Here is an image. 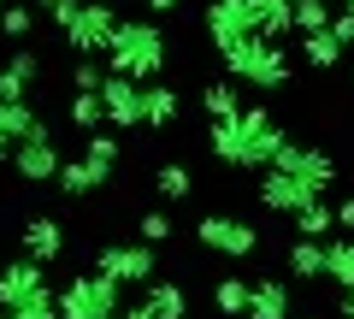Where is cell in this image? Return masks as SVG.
<instances>
[{
    "instance_id": "obj_26",
    "label": "cell",
    "mask_w": 354,
    "mask_h": 319,
    "mask_svg": "<svg viewBox=\"0 0 354 319\" xmlns=\"http://www.w3.org/2000/svg\"><path fill=\"white\" fill-rule=\"evenodd\" d=\"M213 307H218L225 319H242V313H248V284H242V278H225V284L213 290Z\"/></svg>"
},
{
    "instance_id": "obj_17",
    "label": "cell",
    "mask_w": 354,
    "mask_h": 319,
    "mask_svg": "<svg viewBox=\"0 0 354 319\" xmlns=\"http://www.w3.org/2000/svg\"><path fill=\"white\" fill-rule=\"evenodd\" d=\"M77 160H83V172L95 178V190H101V183L113 178V166H118V142L106 136V130H88V142H83V154H77Z\"/></svg>"
},
{
    "instance_id": "obj_6",
    "label": "cell",
    "mask_w": 354,
    "mask_h": 319,
    "mask_svg": "<svg viewBox=\"0 0 354 319\" xmlns=\"http://www.w3.org/2000/svg\"><path fill=\"white\" fill-rule=\"evenodd\" d=\"M113 30H118V12L106 6V0H77V12L65 18V42H71V53H83V60L106 53Z\"/></svg>"
},
{
    "instance_id": "obj_21",
    "label": "cell",
    "mask_w": 354,
    "mask_h": 319,
    "mask_svg": "<svg viewBox=\"0 0 354 319\" xmlns=\"http://www.w3.org/2000/svg\"><path fill=\"white\" fill-rule=\"evenodd\" d=\"M325 278L337 284V290H354V237L325 243Z\"/></svg>"
},
{
    "instance_id": "obj_32",
    "label": "cell",
    "mask_w": 354,
    "mask_h": 319,
    "mask_svg": "<svg viewBox=\"0 0 354 319\" xmlns=\"http://www.w3.org/2000/svg\"><path fill=\"white\" fill-rule=\"evenodd\" d=\"M6 313H12V319H59V313H53V290H48V284H41L36 295H24L18 307H6Z\"/></svg>"
},
{
    "instance_id": "obj_28",
    "label": "cell",
    "mask_w": 354,
    "mask_h": 319,
    "mask_svg": "<svg viewBox=\"0 0 354 319\" xmlns=\"http://www.w3.org/2000/svg\"><path fill=\"white\" fill-rule=\"evenodd\" d=\"M295 225H301V237H313V243H319V237H330V230H337V219H330L325 201H307L301 213H295Z\"/></svg>"
},
{
    "instance_id": "obj_12",
    "label": "cell",
    "mask_w": 354,
    "mask_h": 319,
    "mask_svg": "<svg viewBox=\"0 0 354 319\" xmlns=\"http://www.w3.org/2000/svg\"><path fill=\"white\" fill-rule=\"evenodd\" d=\"M307 201H319V190H307L301 178H290V172H266L260 178V207H272V213H301Z\"/></svg>"
},
{
    "instance_id": "obj_29",
    "label": "cell",
    "mask_w": 354,
    "mask_h": 319,
    "mask_svg": "<svg viewBox=\"0 0 354 319\" xmlns=\"http://www.w3.org/2000/svg\"><path fill=\"white\" fill-rule=\"evenodd\" d=\"M301 53H307V65H319V71H330V65H342V48L319 30V36H301Z\"/></svg>"
},
{
    "instance_id": "obj_30",
    "label": "cell",
    "mask_w": 354,
    "mask_h": 319,
    "mask_svg": "<svg viewBox=\"0 0 354 319\" xmlns=\"http://www.w3.org/2000/svg\"><path fill=\"white\" fill-rule=\"evenodd\" d=\"M53 183H59V190L71 195V201H77V195H88V190H95V178L83 172V160H59V172H53Z\"/></svg>"
},
{
    "instance_id": "obj_3",
    "label": "cell",
    "mask_w": 354,
    "mask_h": 319,
    "mask_svg": "<svg viewBox=\"0 0 354 319\" xmlns=\"http://www.w3.org/2000/svg\"><path fill=\"white\" fill-rule=\"evenodd\" d=\"M218 60H225L230 83H248V89H283V83H290V60H283L278 42L248 36V42H236V48H225Z\"/></svg>"
},
{
    "instance_id": "obj_22",
    "label": "cell",
    "mask_w": 354,
    "mask_h": 319,
    "mask_svg": "<svg viewBox=\"0 0 354 319\" xmlns=\"http://www.w3.org/2000/svg\"><path fill=\"white\" fill-rule=\"evenodd\" d=\"M153 190H160V201H183V195L195 190V172L177 166V160H165V166L153 172Z\"/></svg>"
},
{
    "instance_id": "obj_18",
    "label": "cell",
    "mask_w": 354,
    "mask_h": 319,
    "mask_svg": "<svg viewBox=\"0 0 354 319\" xmlns=\"http://www.w3.org/2000/svg\"><path fill=\"white\" fill-rule=\"evenodd\" d=\"M248 30L260 42L290 36V0H248Z\"/></svg>"
},
{
    "instance_id": "obj_14",
    "label": "cell",
    "mask_w": 354,
    "mask_h": 319,
    "mask_svg": "<svg viewBox=\"0 0 354 319\" xmlns=\"http://www.w3.org/2000/svg\"><path fill=\"white\" fill-rule=\"evenodd\" d=\"M189 313V302H183V290L177 284H148L142 290V302L118 307V319H183Z\"/></svg>"
},
{
    "instance_id": "obj_19",
    "label": "cell",
    "mask_w": 354,
    "mask_h": 319,
    "mask_svg": "<svg viewBox=\"0 0 354 319\" xmlns=\"http://www.w3.org/2000/svg\"><path fill=\"white\" fill-rule=\"evenodd\" d=\"M171 118H177V89H165V83H142V125L165 130Z\"/></svg>"
},
{
    "instance_id": "obj_23",
    "label": "cell",
    "mask_w": 354,
    "mask_h": 319,
    "mask_svg": "<svg viewBox=\"0 0 354 319\" xmlns=\"http://www.w3.org/2000/svg\"><path fill=\"white\" fill-rule=\"evenodd\" d=\"M290 272L295 278H325V243H313V237L290 243Z\"/></svg>"
},
{
    "instance_id": "obj_1",
    "label": "cell",
    "mask_w": 354,
    "mask_h": 319,
    "mask_svg": "<svg viewBox=\"0 0 354 319\" xmlns=\"http://www.w3.org/2000/svg\"><path fill=\"white\" fill-rule=\"evenodd\" d=\"M207 142H213V154L225 160V166L260 172V166H272V154H278L290 136L278 130V118H272L266 101H248V107H236L230 118H213V125H207Z\"/></svg>"
},
{
    "instance_id": "obj_34",
    "label": "cell",
    "mask_w": 354,
    "mask_h": 319,
    "mask_svg": "<svg viewBox=\"0 0 354 319\" xmlns=\"http://www.w3.org/2000/svg\"><path fill=\"white\" fill-rule=\"evenodd\" d=\"M165 237H171V219H165L160 207H153V213H142V243H148V248H160Z\"/></svg>"
},
{
    "instance_id": "obj_11",
    "label": "cell",
    "mask_w": 354,
    "mask_h": 319,
    "mask_svg": "<svg viewBox=\"0 0 354 319\" xmlns=\"http://www.w3.org/2000/svg\"><path fill=\"white\" fill-rule=\"evenodd\" d=\"M254 30H248V0H213L207 6V42H213L218 53L225 48H236V42H248Z\"/></svg>"
},
{
    "instance_id": "obj_13",
    "label": "cell",
    "mask_w": 354,
    "mask_h": 319,
    "mask_svg": "<svg viewBox=\"0 0 354 319\" xmlns=\"http://www.w3.org/2000/svg\"><path fill=\"white\" fill-rule=\"evenodd\" d=\"M65 255V225L48 213L24 219V260H36V266H53V260Z\"/></svg>"
},
{
    "instance_id": "obj_40",
    "label": "cell",
    "mask_w": 354,
    "mask_h": 319,
    "mask_svg": "<svg viewBox=\"0 0 354 319\" xmlns=\"http://www.w3.org/2000/svg\"><path fill=\"white\" fill-rule=\"evenodd\" d=\"M148 12H177V0H142Z\"/></svg>"
},
{
    "instance_id": "obj_38",
    "label": "cell",
    "mask_w": 354,
    "mask_h": 319,
    "mask_svg": "<svg viewBox=\"0 0 354 319\" xmlns=\"http://www.w3.org/2000/svg\"><path fill=\"white\" fill-rule=\"evenodd\" d=\"M330 219H337V230H354V195H342V201L330 207Z\"/></svg>"
},
{
    "instance_id": "obj_20",
    "label": "cell",
    "mask_w": 354,
    "mask_h": 319,
    "mask_svg": "<svg viewBox=\"0 0 354 319\" xmlns=\"http://www.w3.org/2000/svg\"><path fill=\"white\" fill-rule=\"evenodd\" d=\"M36 130H41V118H36L30 101H0V136L6 142H24V136H36Z\"/></svg>"
},
{
    "instance_id": "obj_9",
    "label": "cell",
    "mask_w": 354,
    "mask_h": 319,
    "mask_svg": "<svg viewBox=\"0 0 354 319\" xmlns=\"http://www.w3.org/2000/svg\"><path fill=\"white\" fill-rule=\"evenodd\" d=\"M6 166H12V172H18L24 183H48L53 172H59V148H53V130L41 125L36 136L12 142V154H6Z\"/></svg>"
},
{
    "instance_id": "obj_31",
    "label": "cell",
    "mask_w": 354,
    "mask_h": 319,
    "mask_svg": "<svg viewBox=\"0 0 354 319\" xmlns=\"http://www.w3.org/2000/svg\"><path fill=\"white\" fill-rule=\"evenodd\" d=\"M30 30H36V6H0V36L24 42Z\"/></svg>"
},
{
    "instance_id": "obj_41",
    "label": "cell",
    "mask_w": 354,
    "mask_h": 319,
    "mask_svg": "<svg viewBox=\"0 0 354 319\" xmlns=\"http://www.w3.org/2000/svg\"><path fill=\"white\" fill-rule=\"evenodd\" d=\"M6 154H12V142H6V136H0V160H6Z\"/></svg>"
},
{
    "instance_id": "obj_7",
    "label": "cell",
    "mask_w": 354,
    "mask_h": 319,
    "mask_svg": "<svg viewBox=\"0 0 354 319\" xmlns=\"http://www.w3.org/2000/svg\"><path fill=\"white\" fill-rule=\"evenodd\" d=\"M272 172H290L307 190H330V183H337V160H330L325 148H301V142H283V148L272 154Z\"/></svg>"
},
{
    "instance_id": "obj_4",
    "label": "cell",
    "mask_w": 354,
    "mask_h": 319,
    "mask_svg": "<svg viewBox=\"0 0 354 319\" xmlns=\"http://www.w3.org/2000/svg\"><path fill=\"white\" fill-rule=\"evenodd\" d=\"M118 307H124V290L113 278H101V272H83V278H71L53 295L59 319H118Z\"/></svg>"
},
{
    "instance_id": "obj_25",
    "label": "cell",
    "mask_w": 354,
    "mask_h": 319,
    "mask_svg": "<svg viewBox=\"0 0 354 319\" xmlns=\"http://www.w3.org/2000/svg\"><path fill=\"white\" fill-rule=\"evenodd\" d=\"M201 107H207V118H230V113H236V83H230V77H225V83H207V89H201Z\"/></svg>"
},
{
    "instance_id": "obj_8",
    "label": "cell",
    "mask_w": 354,
    "mask_h": 319,
    "mask_svg": "<svg viewBox=\"0 0 354 319\" xmlns=\"http://www.w3.org/2000/svg\"><path fill=\"white\" fill-rule=\"evenodd\" d=\"M95 272L113 278L118 290H124V284H153V248L148 243H113V248L95 255Z\"/></svg>"
},
{
    "instance_id": "obj_10",
    "label": "cell",
    "mask_w": 354,
    "mask_h": 319,
    "mask_svg": "<svg viewBox=\"0 0 354 319\" xmlns=\"http://www.w3.org/2000/svg\"><path fill=\"white\" fill-rule=\"evenodd\" d=\"M95 101H101V118L106 125H142V83H130V77L106 71L101 77V89H95Z\"/></svg>"
},
{
    "instance_id": "obj_16",
    "label": "cell",
    "mask_w": 354,
    "mask_h": 319,
    "mask_svg": "<svg viewBox=\"0 0 354 319\" xmlns=\"http://www.w3.org/2000/svg\"><path fill=\"white\" fill-rule=\"evenodd\" d=\"M290 307H295L290 284L283 278H260V284H248V313L242 319H290Z\"/></svg>"
},
{
    "instance_id": "obj_43",
    "label": "cell",
    "mask_w": 354,
    "mask_h": 319,
    "mask_svg": "<svg viewBox=\"0 0 354 319\" xmlns=\"http://www.w3.org/2000/svg\"><path fill=\"white\" fill-rule=\"evenodd\" d=\"M0 319H12V313H0Z\"/></svg>"
},
{
    "instance_id": "obj_2",
    "label": "cell",
    "mask_w": 354,
    "mask_h": 319,
    "mask_svg": "<svg viewBox=\"0 0 354 319\" xmlns=\"http://www.w3.org/2000/svg\"><path fill=\"white\" fill-rule=\"evenodd\" d=\"M106 71L130 77V83H153L165 71V30L153 18H118L113 42H106Z\"/></svg>"
},
{
    "instance_id": "obj_42",
    "label": "cell",
    "mask_w": 354,
    "mask_h": 319,
    "mask_svg": "<svg viewBox=\"0 0 354 319\" xmlns=\"http://www.w3.org/2000/svg\"><path fill=\"white\" fill-rule=\"evenodd\" d=\"M342 12H354V0H342Z\"/></svg>"
},
{
    "instance_id": "obj_33",
    "label": "cell",
    "mask_w": 354,
    "mask_h": 319,
    "mask_svg": "<svg viewBox=\"0 0 354 319\" xmlns=\"http://www.w3.org/2000/svg\"><path fill=\"white\" fill-rule=\"evenodd\" d=\"M0 71H12V77H18V83H24V89H30V83H36V77H41V60H36V53H30V48H18V53H12V60L0 65Z\"/></svg>"
},
{
    "instance_id": "obj_39",
    "label": "cell",
    "mask_w": 354,
    "mask_h": 319,
    "mask_svg": "<svg viewBox=\"0 0 354 319\" xmlns=\"http://www.w3.org/2000/svg\"><path fill=\"white\" fill-rule=\"evenodd\" d=\"M337 319H354V290H342V302H337Z\"/></svg>"
},
{
    "instance_id": "obj_35",
    "label": "cell",
    "mask_w": 354,
    "mask_h": 319,
    "mask_svg": "<svg viewBox=\"0 0 354 319\" xmlns=\"http://www.w3.org/2000/svg\"><path fill=\"white\" fill-rule=\"evenodd\" d=\"M325 36L337 42L342 53H348V48H354V12H330V24H325Z\"/></svg>"
},
{
    "instance_id": "obj_5",
    "label": "cell",
    "mask_w": 354,
    "mask_h": 319,
    "mask_svg": "<svg viewBox=\"0 0 354 319\" xmlns=\"http://www.w3.org/2000/svg\"><path fill=\"white\" fill-rule=\"evenodd\" d=\"M195 243H201L207 255H225V260H254V248H260V230H254L248 219H236V213H201V225H195Z\"/></svg>"
},
{
    "instance_id": "obj_36",
    "label": "cell",
    "mask_w": 354,
    "mask_h": 319,
    "mask_svg": "<svg viewBox=\"0 0 354 319\" xmlns=\"http://www.w3.org/2000/svg\"><path fill=\"white\" fill-rule=\"evenodd\" d=\"M101 77H106V65L83 60V65H77V71H71V83H77V95H95V89H101Z\"/></svg>"
},
{
    "instance_id": "obj_24",
    "label": "cell",
    "mask_w": 354,
    "mask_h": 319,
    "mask_svg": "<svg viewBox=\"0 0 354 319\" xmlns=\"http://www.w3.org/2000/svg\"><path fill=\"white\" fill-rule=\"evenodd\" d=\"M325 24H330V6H325V0H290V30H301V36H319Z\"/></svg>"
},
{
    "instance_id": "obj_15",
    "label": "cell",
    "mask_w": 354,
    "mask_h": 319,
    "mask_svg": "<svg viewBox=\"0 0 354 319\" xmlns=\"http://www.w3.org/2000/svg\"><path fill=\"white\" fill-rule=\"evenodd\" d=\"M41 284H48V266H36V260H6V266H0V313H6V307H18L24 302V295H36Z\"/></svg>"
},
{
    "instance_id": "obj_37",
    "label": "cell",
    "mask_w": 354,
    "mask_h": 319,
    "mask_svg": "<svg viewBox=\"0 0 354 319\" xmlns=\"http://www.w3.org/2000/svg\"><path fill=\"white\" fill-rule=\"evenodd\" d=\"M36 12H48V18H53V24H59V30H65V18H71V12H77V0H36Z\"/></svg>"
},
{
    "instance_id": "obj_27",
    "label": "cell",
    "mask_w": 354,
    "mask_h": 319,
    "mask_svg": "<svg viewBox=\"0 0 354 319\" xmlns=\"http://www.w3.org/2000/svg\"><path fill=\"white\" fill-rule=\"evenodd\" d=\"M65 118H71V130H101L106 118H101V101H95V95H71V107H65Z\"/></svg>"
}]
</instances>
